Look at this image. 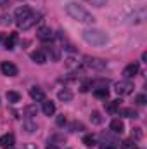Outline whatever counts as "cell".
I'll return each mask as SVG.
<instances>
[{
  "instance_id": "6da1fadb",
  "label": "cell",
  "mask_w": 147,
  "mask_h": 149,
  "mask_svg": "<svg viewBox=\"0 0 147 149\" xmlns=\"http://www.w3.org/2000/svg\"><path fill=\"white\" fill-rule=\"evenodd\" d=\"M64 10H66V14L74 19V21H78V23H83V24H92L94 21H95V17L88 12V10H85L81 5H78V3H74V2H69L66 7H64Z\"/></svg>"
},
{
  "instance_id": "277c9868",
  "label": "cell",
  "mask_w": 147,
  "mask_h": 149,
  "mask_svg": "<svg viewBox=\"0 0 147 149\" xmlns=\"http://www.w3.org/2000/svg\"><path fill=\"white\" fill-rule=\"evenodd\" d=\"M114 90L118 95H128L133 92V83L130 80H119L114 83Z\"/></svg>"
},
{
  "instance_id": "ba28073f",
  "label": "cell",
  "mask_w": 147,
  "mask_h": 149,
  "mask_svg": "<svg viewBox=\"0 0 147 149\" xmlns=\"http://www.w3.org/2000/svg\"><path fill=\"white\" fill-rule=\"evenodd\" d=\"M30 14H31V9H30V7H26V5H23V7H17V9H16V12H14L16 23L23 21V19H24V17H28Z\"/></svg>"
},
{
  "instance_id": "f546056e",
  "label": "cell",
  "mask_w": 147,
  "mask_h": 149,
  "mask_svg": "<svg viewBox=\"0 0 147 149\" xmlns=\"http://www.w3.org/2000/svg\"><path fill=\"white\" fill-rule=\"evenodd\" d=\"M132 137H135V139H140L142 137V132H140V128H133V135Z\"/></svg>"
},
{
  "instance_id": "2e32d148",
  "label": "cell",
  "mask_w": 147,
  "mask_h": 149,
  "mask_svg": "<svg viewBox=\"0 0 147 149\" xmlns=\"http://www.w3.org/2000/svg\"><path fill=\"white\" fill-rule=\"evenodd\" d=\"M94 95L97 99H107L109 97V90H107V87H101V88H95L94 90Z\"/></svg>"
},
{
  "instance_id": "836d02e7",
  "label": "cell",
  "mask_w": 147,
  "mask_h": 149,
  "mask_svg": "<svg viewBox=\"0 0 147 149\" xmlns=\"http://www.w3.org/2000/svg\"><path fill=\"white\" fill-rule=\"evenodd\" d=\"M9 3V0H0V5H7Z\"/></svg>"
},
{
  "instance_id": "ffe728a7",
  "label": "cell",
  "mask_w": 147,
  "mask_h": 149,
  "mask_svg": "<svg viewBox=\"0 0 147 149\" xmlns=\"http://www.w3.org/2000/svg\"><path fill=\"white\" fill-rule=\"evenodd\" d=\"M37 113H38L37 104H31V106H26V108H24V114H26L28 118H33V116H37Z\"/></svg>"
},
{
  "instance_id": "52a82bcc",
  "label": "cell",
  "mask_w": 147,
  "mask_h": 149,
  "mask_svg": "<svg viewBox=\"0 0 147 149\" xmlns=\"http://www.w3.org/2000/svg\"><path fill=\"white\" fill-rule=\"evenodd\" d=\"M37 37L40 38L42 42H52V40H54V31H52L49 26H42V28H38Z\"/></svg>"
},
{
  "instance_id": "f1b7e54d",
  "label": "cell",
  "mask_w": 147,
  "mask_h": 149,
  "mask_svg": "<svg viewBox=\"0 0 147 149\" xmlns=\"http://www.w3.org/2000/svg\"><path fill=\"white\" fill-rule=\"evenodd\" d=\"M99 149H116V146H114V144H111V142H104V144H101V146H99Z\"/></svg>"
},
{
  "instance_id": "e0dca14e",
  "label": "cell",
  "mask_w": 147,
  "mask_h": 149,
  "mask_svg": "<svg viewBox=\"0 0 147 149\" xmlns=\"http://www.w3.org/2000/svg\"><path fill=\"white\" fill-rule=\"evenodd\" d=\"M121 116H126V118H137L139 116V113L135 111L133 108H123V109H118Z\"/></svg>"
},
{
  "instance_id": "484cf974",
  "label": "cell",
  "mask_w": 147,
  "mask_h": 149,
  "mask_svg": "<svg viewBox=\"0 0 147 149\" xmlns=\"http://www.w3.org/2000/svg\"><path fill=\"white\" fill-rule=\"evenodd\" d=\"M85 2L90 3V5H94V7H104L107 0H85Z\"/></svg>"
},
{
  "instance_id": "603a6c76",
  "label": "cell",
  "mask_w": 147,
  "mask_h": 149,
  "mask_svg": "<svg viewBox=\"0 0 147 149\" xmlns=\"http://www.w3.org/2000/svg\"><path fill=\"white\" fill-rule=\"evenodd\" d=\"M121 149H137V144L133 139H126L121 142Z\"/></svg>"
},
{
  "instance_id": "7c38bea8",
  "label": "cell",
  "mask_w": 147,
  "mask_h": 149,
  "mask_svg": "<svg viewBox=\"0 0 147 149\" xmlns=\"http://www.w3.org/2000/svg\"><path fill=\"white\" fill-rule=\"evenodd\" d=\"M14 142H16V139H14V135H12V134H5V135H2V137H0V146H2V148H5V149L12 148V146H14Z\"/></svg>"
},
{
  "instance_id": "7a4b0ae2",
  "label": "cell",
  "mask_w": 147,
  "mask_h": 149,
  "mask_svg": "<svg viewBox=\"0 0 147 149\" xmlns=\"http://www.w3.org/2000/svg\"><path fill=\"white\" fill-rule=\"evenodd\" d=\"M81 38H83L87 43H90V45H97V47L106 45L107 40H109V37H107L102 30H97V28L83 30V31H81Z\"/></svg>"
},
{
  "instance_id": "ac0fdd59",
  "label": "cell",
  "mask_w": 147,
  "mask_h": 149,
  "mask_svg": "<svg viewBox=\"0 0 147 149\" xmlns=\"http://www.w3.org/2000/svg\"><path fill=\"white\" fill-rule=\"evenodd\" d=\"M5 97H7V101H9V102H12V104H16V102H19V101H21V94H19V92H14V90H9Z\"/></svg>"
},
{
  "instance_id": "d6986e66",
  "label": "cell",
  "mask_w": 147,
  "mask_h": 149,
  "mask_svg": "<svg viewBox=\"0 0 147 149\" xmlns=\"http://www.w3.org/2000/svg\"><path fill=\"white\" fill-rule=\"evenodd\" d=\"M16 42H17V33H10L9 37H7V40H5V49H14L16 47Z\"/></svg>"
},
{
  "instance_id": "4316f807",
  "label": "cell",
  "mask_w": 147,
  "mask_h": 149,
  "mask_svg": "<svg viewBox=\"0 0 147 149\" xmlns=\"http://www.w3.org/2000/svg\"><path fill=\"white\" fill-rule=\"evenodd\" d=\"M92 123H95V125L102 123V118H101V113H99V111H94V113H92Z\"/></svg>"
},
{
  "instance_id": "7402d4cb",
  "label": "cell",
  "mask_w": 147,
  "mask_h": 149,
  "mask_svg": "<svg viewBox=\"0 0 147 149\" xmlns=\"http://www.w3.org/2000/svg\"><path fill=\"white\" fill-rule=\"evenodd\" d=\"M66 66H68L69 70H78V68H80V61H76L74 57H68V59H66Z\"/></svg>"
},
{
  "instance_id": "9a60e30c",
  "label": "cell",
  "mask_w": 147,
  "mask_h": 149,
  "mask_svg": "<svg viewBox=\"0 0 147 149\" xmlns=\"http://www.w3.org/2000/svg\"><path fill=\"white\" fill-rule=\"evenodd\" d=\"M57 97H59V101H62V102H69V101L73 99V92L68 90V88H62V90H59Z\"/></svg>"
},
{
  "instance_id": "d4e9b609",
  "label": "cell",
  "mask_w": 147,
  "mask_h": 149,
  "mask_svg": "<svg viewBox=\"0 0 147 149\" xmlns=\"http://www.w3.org/2000/svg\"><path fill=\"white\" fill-rule=\"evenodd\" d=\"M83 144L88 146V148L95 146V137H94V135H85V137H83Z\"/></svg>"
},
{
  "instance_id": "1f68e13d",
  "label": "cell",
  "mask_w": 147,
  "mask_h": 149,
  "mask_svg": "<svg viewBox=\"0 0 147 149\" xmlns=\"http://www.w3.org/2000/svg\"><path fill=\"white\" fill-rule=\"evenodd\" d=\"M71 128H73V130H76V128H83V125H81V123H73Z\"/></svg>"
},
{
  "instance_id": "e575fe53",
  "label": "cell",
  "mask_w": 147,
  "mask_h": 149,
  "mask_svg": "<svg viewBox=\"0 0 147 149\" xmlns=\"http://www.w3.org/2000/svg\"><path fill=\"white\" fill-rule=\"evenodd\" d=\"M0 42H2V33H0Z\"/></svg>"
},
{
  "instance_id": "5bb4252c",
  "label": "cell",
  "mask_w": 147,
  "mask_h": 149,
  "mask_svg": "<svg viewBox=\"0 0 147 149\" xmlns=\"http://www.w3.org/2000/svg\"><path fill=\"white\" fill-rule=\"evenodd\" d=\"M111 130H112L114 134H123V132H125V123H123L121 120H112V121H111Z\"/></svg>"
},
{
  "instance_id": "cb8c5ba5",
  "label": "cell",
  "mask_w": 147,
  "mask_h": 149,
  "mask_svg": "<svg viewBox=\"0 0 147 149\" xmlns=\"http://www.w3.org/2000/svg\"><path fill=\"white\" fill-rule=\"evenodd\" d=\"M119 102H121V101H111V102H107L106 109H107L109 113H114L116 109H119Z\"/></svg>"
},
{
  "instance_id": "8992f818",
  "label": "cell",
  "mask_w": 147,
  "mask_h": 149,
  "mask_svg": "<svg viewBox=\"0 0 147 149\" xmlns=\"http://www.w3.org/2000/svg\"><path fill=\"white\" fill-rule=\"evenodd\" d=\"M0 71L5 74V76H16V74L19 73L17 66H16L14 63H9V61H3V63L0 64Z\"/></svg>"
},
{
  "instance_id": "4fadbf2b",
  "label": "cell",
  "mask_w": 147,
  "mask_h": 149,
  "mask_svg": "<svg viewBox=\"0 0 147 149\" xmlns=\"http://www.w3.org/2000/svg\"><path fill=\"white\" fill-rule=\"evenodd\" d=\"M43 102V106H42V111L45 116H52L54 113H55V104L52 102V101H42Z\"/></svg>"
},
{
  "instance_id": "9c48e42d",
  "label": "cell",
  "mask_w": 147,
  "mask_h": 149,
  "mask_svg": "<svg viewBox=\"0 0 147 149\" xmlns=\"http://www.w3.org/2000/svg\"><path fill=\"white\" fill-rule=\"evenodd\" d=\"M137 73H139V64H135V63L128 64V66L123 70V76H125V80H130V78H133Z\"/></svg>"
},
{
  "instance_id": "3957f363",
  "label": "cell",
  "mask_w": 147,
  "mask_h": 149,
  "mask_svg": "<svg viewBox=\"0 0 147 149\" xmlns=\"http://www.w3.org/2000/svg\"><path fill=\"white\" fill-rule=\"evenodd\" d=\"M83 66L88 68V70H94V71H102L107 68V63L104 59H99V57H92V56H85L83 57Z\"/></svg>"
},
{
  "instance_id": "4dcf8cb0",
  "label": "cell",
  "mask_w": 147,
  "mask_h": 149,
  "mask_svg": "<svg viewBox=\"0 0 147 149\" xmlns=\"http://www.w3.org/2000/svg\"><path fill=\"white\" fill-rule=\"evenodd\" d=\"M57 125H59V127L66 125V118H64V116H57Z\"/></svg>"
},
{
  "instance_id": "83f0119b",
  "label": "cell",
  "mask_w": 147,
  "mask_h": 149,
  "mask_svg": "<svg viewBox=\"0 0 147 149\" xmlns=\"http://www.w3.org/2000/svg\"><path fill=\"white\" fill-rule=\"evenodd\" d=\"M135 102H137V104H140V106H144V104L147 102V97L144 95V94H139V95H137V99H135Z\"/></svg>"
},
{
  "instance_id": "d590c367",
  "label": "cell",
  "mask_w": 147,
  "mask_h": 149,
  "mask_svg": "<svg viewBox=\"0 0 147 149\" xmlns=\"http://www.w3.org/2000/svg\"><path fill=\"white\" fill-rule=\"evenodd\" d=\"M9 149H12V148H9Z\"/></svg>"
},
{
  "instance_id": "5b68a950",
  "label": "cell",
  "mask_w": 147,
  "mask_h": 149,
  "mask_svg": "<svg viewBox=\"0 0 147 149\" xmlns=\"http://www.w3.org/2000/svg\"><path fill=\"white\" fill-rule=\"evenodd\" d=\"M40 17H42V14H40V12H31L28 17H24L23 21H19V23H17V26H19L21 30H30L31 26H35L38 21H40Z\"/></svg>"
},
{
  "instance_id": "30bf717a",
  "label": "cell",
  "mask_w": 147,
  "mask_h": 149,
  "mask_svg": "<svg viewBox=\"0 0 147 149\" xmlns=\"http://www.w3.org/2000/svg\"><path fill=\"white\" fill-rule=\"evenodd\" d=\"M30 57H31V61L37 63V64H43V63H47V56H45L43 50H33V52L30 54Z\"/></svg>"
},
{
  "instance_id": "d6a6232c",
  "label": "cell",
  "mask_w": 147,
  "mask_h": 149,
  "mask_svg": "<svg viewBox=\"0 0 147 149\" xmlns=\"http://www.w3.org/2000/svg\"><path fill=\"white\" fill-rule=\"evenodd\" d=\"M45 149H61V148H57V146H55V144L52 142V144H49V146H47Z\"/></svg>"
},
{
  "instance_id": "8fae6325",
  "label": "cell",
  "mask_w": 147,
  "mask_h": 149,
  "mask_svg": "<svg viewBox=\"0 0 147 149\" xmlns=\"http://www.w3.org/2000/svg\"><path fill=\"white\" fill-rule=\"evenodd\" d=\"M30 97H31L33 101H37V102L45 101V92H43L42 88H38V87H31V88H30Z\"/></svg>"
},
{
  "instance_id": "44dd1931",
  "label": "cell",
  "mask_w": 147,
  "mask_h": 149,
  "mask_svg": "<svg viewBox=\"0 0 147 149\" xmlns=\"http://www.w3.org/2000/svg\"><path fill=\"white\" fill-rule=\"evenodd\" d=\"M23 128H24L26 132H30V134H31V132H35V130H37V123H35V121H31V120H26V121L23 123Z\"/></svg>"
}]
</instances>
